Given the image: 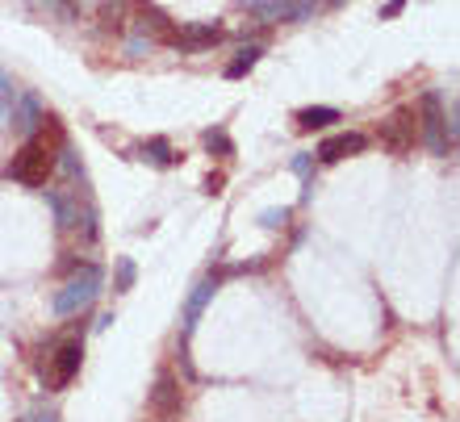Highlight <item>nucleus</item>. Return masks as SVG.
<instances>
[{
	"instance_id": "1",
	"label": "nucleus",
	"mask_w": 460,
	"mask_h": 422,
	"mask_svg": "<svg viewBox=\"0 0 460 422\" xmlns=\"http://www.w3.org/2000/svg\"><path fill=\"white\" fill-rule=\"evenodd\" d=\"M59 146H63V138H59V130H55V121H50V138H47V121H42V130L25 138L22 151H17L13 163L4 168V176L25 184V189H47L55 168H59Z\"/></svg>"
},
{
	"instance_id": "2",
	"label": "nucleus",
	"mask_w": 460,
	"mask_h": 422,
	"mask_svg": "<svg viewBox=\"0 0 460 422\" xmlns=\"http://www.w3.org/2000/svg\"><path fill=\"white\" fill-rule=\"evenodd\" d=\"M47 206L59 230L84 226V242H97V206L88 201L84 189H47Z\"/></svg>"
},
{
	"instance_id": "3",
	"label": "nucleus",
	"mask_w": 460,
	"mask_h": 422,
	"mask_svg": "<svg viewBox=\"0 0 460 422\" xmlns=\"http://www.w3.org/2000/svg\"><path fill=\"white\" fill-rule=\"evenodd\" d=\"M101 289H105V272H101L97 264H80V272H75L67 285H63L59 293H55V302H50V310L59 318H75L84 314L88 305L101 297Z\"/></svg>"
},
{
	"instance_id": "4",
	"label": "nucleus",
	"mask_w": 460,
	"mask_h": 422,
	"mask_svg": "<svg viewBox=\"0 0 460 422\" xmlns=\"http://www.w3.org/2000/svg\"><path fill=\"white\" fill-rule=\"evenodd\" d=\"M414 118H419V138L427 143V151L439 159L452 155V146H456V126L444 118V105H439L436 92H427V97L419 101Z\"/></svg>"
},
{
	"instance_id": "5",
	"label": "nucleus",
	"mask_w": 460,
	"mask_h": 422,
	"mask_svg": "<svg viewBox=\"0 0 460 422\" xmlns=\"http://www.w3.org/2000/svg\"><path fill=\"white\" fill-rule=\"evenodd\" d=\"M247 17L260 25H305L318 17V0H247Z\"/></svg>"
},
{
	"instance_id": "6",
	"label": "nucleus",
	"mask_w": 460,
	"mask_h": 422,
	"mask_svg": "<svg viewBox=\"0 0 460 422\" xmlns=\"http://www.w3.org/2000/svg\"><path fill=\"white\" fill-rule=\"evenodd\" d=\"M80 360H84V338H63V343H55L47 364H42V385L67 389L75 381V373H80Z\"/></svg>"
},
{
	"instance_id": "7",
	"label": "nucleus",
	"mask_w": 460,
	"mask_h": 422,
	"mask_svg": "<svg viewBox=\"0 0 460 422\" xmlns=\"http://www.w3.org/2000/svg\"><path fill=\"white\" fill-rule=\"evenodd\" d=\"M414 143H419V118H414V109L411 105L394 109L381 121V146H385L389 155H406V151H414Z\"/></svg>"
},
{
	"instance_id": "8",
	"label": "nucleus",
	"mask_w": 460,
	"mask_h": 422,
	"mask_svg": "<svg viewBox=\"0 0 460 422\" xmlns=\"http://www.w3.org/2000/svg\"><path fill=\"white\" fill-rule=\"evenodd\" d=\"M218 42H222L218 22H197V25H176L164 47L181 50V55H197V50H209V47H218Z\"/></svg>"
},
{
	"instance_id": "9",
	"label": "nucleus",
	"mask_w": 460,
	"mask_h": 422,
	"mask_svg": "<svg viewBox=\"0 0 460 422\" xmlns=\"http://www.w3.org/2000/svg\"><path fill=\"white\" fill-rule=\"evenodd\" d=\"M146 410L155 414V418H181L184 389H181V381H176L172 373L155 376V385H151V393H146Z\"/></svg>"
},
{
	"instance_id": "10",
	"label": "nucleus",
	"mask_w": 460,
	"mask_h": 422,
	"mask_svg": "<svg viewBox=\"0 0 460 422\" xmlns=\"http://www.w3.org/2000/svg\"><path fill=\"white\" fill-rule=\"evenodd\" d=\"M214 293H218V277H206V280H197L193 293L184 297V314H181V326H184V338L193 335V326L197 318L206 314V305L214 302Z\"/></svg>"
},
{
	"instance_id": "11",
	"label": "nucleus",
	"mask_w": 460,
	"mask_h": 422,
	"mask_svg": "<svg viewBox=\"0 0 460 422\" xmlns=\"http://www.w3.org/2000/svg\"><path fill=\"white\" fill-rule=\"evenodd\" d=\"M364 146H368V138H364V134L343 130V134H331V138H323L314 155L323 159V163H340V159H348V155H360Z\"/></svg>"
},
{
	"instance_id": "12",
	"label": "nucleus",
	"mask_w": 460,
	"mask_h": 422,
	"mask_svg": "<svg viewBox=\"0 0 460 422\" xmlns=\"http://www.w3.org/2000/svg\"><path fill=\"white\" fill-rule=\"evenodd\" d=\"M42 121H47V113H42V105H38V97H17V105H13V113H9V126L22 138H30V134H38L42 130Z\"/></svg>"
},
{
	"instance_id": "13",
	"label": "nucleus",
	"mask_w": 460,
	"mask_h": 422,
	"mask_svg": "<svg viewBox=\"0 0 460 422\" xmlns=\"http://www.w3.org/2000/svg\"><path fill=\"white\" fill-rule=\"evenodd\" d=\"M138 155H143L151 168H176V163H181V155H176V146H172L168 138H146V143L138 146Z\"/></svg>"
},
{
	"instance_id": "14",
	"label": "nucleus",
	"mask_w": 460,
	"mask_h": 422,
	"mask_svg": "<svg viewBox=\"0 0 460 422\" xmlns=\"http://www.w3.org/2000/svg\"><path fill=\"white\" fill-rule=\"evenodd\" d=\"M138 17H143V30H151L155 42H168V34L176 30V25L168 22V13H159L151 0H138Z\"/></svg>"
},
{
	"instance_id": "15",
	"label": "nucleus",
	"mask_w": 460,
	"mask_h": 422,
	"mask_svg": "<svg viewBox=\"0 0 460 422\" xmlns=\"http://www.w3.org/2000/svg\"><path fill=\"white\" fill-rule=\"evenodd\" d=\"M343 113L335 105H310L297 113V130H327L331 121H340Z\"/></svg>"
},
{
	"instance_id": "16",
	"label": "nucleus",
	"mask_w": 460,
	"mask_h": 422,
	"mask_svg": "<svg viewBox=\"0 0 460 422\" xmlns=\"http://www.w3.org/2000/svg\"><path fill=\"white\" fill-rule=\"evenodd\" d=\"M260 55H264V47H260V42L243 47V50H239V59H230V63H226V80H243V75H247V72L255 67V63H260Z\"/></svg>"
},
{
	"instance_id": "17",
	"label": "nucleus",
	"mask_w": 460,
	"mask_h": 422,
	"mask_svg": "<svg viewBox=\"0 0 460 422\" xmlns=\"http://www.w3.org/2000/svg\"><path fill=\"white\" fill-rule=\"evenodd\" d=\"M101 25H105V30H121V25H126V0H101Z\"/></svg>"
},
{
	"instance_id": "18",
	"label": "nucleus",
	"mask_w": 460,
	"mask_h": 422,
	"mask_svg": "<svg viewBox=\"0 0 460 422\" xmlns=\"http://www.w3.org/2000/svg\"><path fill=\"white\" fill-rule=\"evenodd\" d=\"M13 105H17V84H13L9 75L0 72V126H9Z\"/></svg>"
},
{
	"instance_id": "19",
	"label": "nucleus",
	"mask_w": 460,
	"mask_h": 422,
	"mask_svg": "<svg viewBox=\"0 0 460 422\" xmlns=\"http://www.w3.org/2000/svg\"><path fill=\"white\" fill-rule=\"evenodd\" d=\"M201 143H206L209 155H222V159L234 155V143L226 138V130H206V134H201Z\"/></svg>"
},
{
	"instance_id": "20",
	"label": "nucleus",
	"mask_w": 460,
	"mask_h": 422,
	"mask_svg": "<svg viewBox=\"0 0 460 422\" xmlns=\"http://www.w3.org/2000/svg\"><path fill=\"white\" fill-rule=\"evenodd\" d=\"M134 277H138V268H134V259H118V280H113V289H118V293L134 289Z\"/></svg>"
},
{
	"instance_id": "21",
	"label": "nucleus",
	"mask_w": 460,
	"mask_h": 422,
	"mask_svg": "<svg viewBox=\"0 0 460 422\" xmlns=\"http://www.w3.org/2000/svg\"><path fill=\"white\" fill-rule=\"evenodd\" d=\"M42 4H47V9L55 13L59 22H72V17H75V4H72V0H42Z\"/></svg>"
},
{
	"instance_id": "22",
	"label": "nucleus",
	"mask_w": 460,
	"mask_h": 422,
	"mask_svg": "<svg viewBox=\"0 0 460 422\" xmlns=\"http://www.w3.org/2000/svg\"><path fill=\"white\" fill-rule=\"evenodd\" d=\"M260 222H264L268 230H277V226H285V222H289V209H264V214H260Z\"/></svg>"
},
{
	"instance_id": "23",
	"label": "nucleus",
	"mask_w": 460,
	"mask_h": 422,
	"mask_svg": "<svg viewBox=\"0 0 460 422\" xmlns=\"http://www.w3.org/2000/svg\"><path fill=\"white\" fill-rule=\"evenodd\" d=\"M402 9H406V0H389L385 9H381V17H385V22H389V17H398Z\"/></svg>"
},
{
	"instance_id": "24",
	"label": "nucleus",
	"mask_w": 460,
	"mask_h": 422,
	"mask_svg": "<svg viewBox=\"0 0 460 422\" xmlns=\"http://www.w3.org/2000/svg\"><path fill=\"white\" fill-rule=\"evenodd\" d=\"M293 171H297V176H310V155H297V159H293Z\"/></svg>"
},
{
	"instance_id": "25",
	"label": "nucleus",
	"mask_w": 460,
	"mask_h": 422,
	"mask_svg": "<svg viewBox=\"0 0 460 422\" xmlns=\"http://www.w3.org/2000/svg\"><path fill=\"white\" fill-rule=\"evenodd\" d=\"M206 193H222V176H209V180H206Z\"/></svg>"
},
{
	"instance_id": "26",
	"label": "nucleus",
	"mask_w": 460,
	"mask_h": 422,
	"mask_svg": "<svg viewBox=\"0 0 460 422\" xmlns=\"http://www.w3.org/2000/svg\"><path fill=\"white\" fill-rule=\"evenodd\" d=\"M72 4H75V9H80V4H101V0H72Z\"/></svg>"
},
{
	"instance_id": "27",
	"label": "nucleus",
	"mask_w": 460,
	"mask_h": 422,
	"mask_svg": "<svg viewBox=\"0 0 460 422\" xmlns=\"http://www.w3.org/2000/svg\"><path fill=\"white\" fill-rule=\"evenodd\" d=\"M318 4H343V0H318Z\"/></svg>"
},
{
	"instance_id": "28",
	"label": "nucleus",
	"mask_w": 460,
	"mask_h": 422,
	"mask_svg": "<svg viewBox=\"0 0 460 422\" xmlns=\"http://www.w3.org/2000/svg\"><path fill=\"white\" fill-rule=\"evenodd\" d=\"M42 422H59V418H55V414H47V418H42Z\"/></svg>"
}]
</instances>
